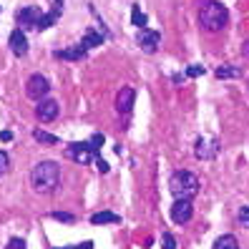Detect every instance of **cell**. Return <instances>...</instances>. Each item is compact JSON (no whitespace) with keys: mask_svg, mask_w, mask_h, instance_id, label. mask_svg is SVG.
I'll return each instance as SVG.
<instances>
[{"mask_svg":"<svg viewBox=\"0 0 249 249\" xmlns=\"http://www.w3.org/2000/svg\"><path fill=\"white\" fill-rule=\"evenodd\" d=\"M61 249H93V242H83V244H76V247H61Z\"/></svg>","mask_w":249,"mask_h":249,"instance_id":"obj_28","label":"cell"},{"mask_svg":"<svg viewBox=\"0 0 249 249\" xmlns=\"http://www.w3.org/2000/svg\"><path fill=\"white\" fill-rule=\"evenodd\" d=\"M131 20H134V25H136V28H146V16L139 10V5L131 8Z\"/></svg>","mask_w":249,"mask_h":249,"instance_id":"obj_20","label":"cell"},{"mask_svg":"<svg viewBox=\"0 0 249 249\" xmlns=\"http://www.w3.org/2000/svg\"><path fill=\"white\" fill-rule=\"evenodd\" d=\"M134 101H136V91L131 89V86H124L119 91V96H116V113L128 116L131 108H134Z\"/></svg>","mask_w":249,"mask_h":249,"instance_id":"obj_9","label":"cell"},{"mask_svg":"<svg viewBox=\"0 0 249 249\" xmlns=\"http://www.w3.org/2000/svg\"><path fill=\"white\" fill-rule=\"evenodd\" d=\"M31 184L38 194H53L61 186V169L55 161H38L31 171Z\"/></svg>","mask_w":249,"mask_h":249,"instance_id":"obj_1","label":"cell"},{"mask_svg":"<svg viewBox=\"0 0 249 249\" xmlns=\"http://www.w3.org/2000/svg\"><path fill=\"white\" fill-rule=\"evenodd\" d=\"M212 249H239V242H237V237H234V234H222V237L214 242Z\"/></svg>","mask_w":249,"mask_h":249,"instance_id":"obj_17","label":"cell"},{"mask_svg":"<svg viewBox=\"0 0 249 249\" xmlns=\"http://www.w3.org/2000/svg\"><path fill=\"white\" fill-rule=\"evenodd\" d=\"M8 169H10V156L5 151H0V177H5Z\"/></svg>","mask_w":249,"mask_h":249,"instance_id":"obj_23","label":"cell"},{"mask_svg":"<svg viewBox=\"0 0 249 249\" xmlns=\"http://www.w3.org/2000/svg\"><path fill=\"white\" fill-rule=\"evenodd\" d=\"M0 139H3V141H10L13 134H10V131H3V134H0Z\"/></svg>","mask_w":249,"mask_h":249,"instance_id":"obj_29","label":"cell"},{"mask_svg":"<svg viewBox=\"0 0 249 249\" xmlns=\"http://www.w3.org/2000/svg\"><path fill=\"white\" fill-rule=\"evenodd\" d=\"M93 161H96V169H98L101 174H108V164H106V161H104V159H101V156H96Z\"/></svg>","mask_w":249,"mask_h":249,"instance_id":"obj_26","label":"cell"},{"mask_svg":"<svg viewBox=\"0 0 249 249\" xmlns=\"http://www.w3.org/2000/svg\"><path fill=\"white\" fill-rule=\"evenodd\" d=\"M192 216H194L192 201L189 199H177L174 201V207H171V222L174 224H186V222H192Z\"/></svg>","mask_w":249,"mask_h":249,"instance_id":"obj_6","label":"cell"},{"mask_svg":"<svg viewBox=\"0 0 249 249\" xmlns=\"http://www.w3.org/2000/svg\"><path fill=\"white\" fill-rule=\"evenodd\" d=\"M121 216L113 214V212H96L91 214V224H119Z\"/></svg>","mask_w":249,"mask_h":249,"instance_id":"obj_15","label":"cell"},{"mask_svg":"<svg viewBox=\"0 0 249 249\" xmlns=\"http://www.w3.org/2000/svg\"><path fill=\"white\" fill-rule=\"evenodd\" d=\"M104 143V134H93L89 141H81V143H68L66 146V156L78 161V164H89L98 156V149Z\"/></svg>","mask_w":249,"mask_h":249,"instance_id":"obj_4","label":"cell"},{"mask_svg":"<svg viewBox=\"0 0 249 249\" xmlns=\"http://www.w3.org/2000/svg\"><path fill=\"white\" fill-rule=\"evenodd\" d=\"M51 216H53V219H58V222H66V224H73V222H76V216L68 214V212H53Z\"/></svg>","mask_w":249,"mask_h":249,"instance_id":"obj_22","label":"cell"},{"mask_svg":"<svg viewBox=\"0 0 249 249\" xmlns=\"http://www.w3.org/2000/svg\"><path fill=\"white\" fill-rule=\"evenodd\" d=\"M36 116H38V121H43V124L55 121V116H58V104H55L53 98H43V101H38Z\"/></svg>","mask_w":249,"mask_h":249,"instance_id":"obj_10","label":"cell"},{"mask_svg":"<svg viewBox=\"0 0 249 249\" xmlns=\"http://www.w3.org/2000/svg\"><path fill=\"white\" fill-rule=\"evenodd\" d=\"M244 55H249V40L244 43Z\"/></svg>","mask_w":249,"mask_h":249,"instance_id":"obj_30","label":"cell"},{"mask_svg":"<svg viewBox=\"0 0 249 249\" xmlns=\"http://www.w3.org/2000/svg\"><path fill=\"white\" fill-rule=\"evenodd\" d=\"M159 40H161V36H159L156 31H149V28H139V33H136V43L141 46V51H143V53H156Z\"/></svg>","mask_w":249,"mask_h":249,"instance_id":"obj_8","label":"cell"},{"mask_svg":"<svg viewBox=\"0 0 249 249\" xmlns=\"http://www.w3.org/2000/svg\"><path fill=\"white\" fill-rule=\"evenodd\" d=\"M33 139H36L38 143H48V146H55V143H58V136L48 134V131H40V128L33 131Z\"/></svg>","mask_w":249,"mask_h":249,"instance_id":"obj_19","label":"cell"},{"mask_svg":"<svg viewBox=\"0 0 249 249\" xmlns=\"http://www.w3.org/2000/svg\"><path fill=\"white\" fill-rule=\"evenodd\" d=\"M43 16V10L38 5H25V8H18L16 10V23L23 25V28H36L38 20Z\"/></svg>","mask_w":249,"mask_h":249,"instance_id":"obj_7","label":"cell"},{"mask_svg":"<svg viewBox=\"0 0 249 249\" xmlns=\"http://www.w3.org/2000/svg\"><path fill=\"white\" fill-rule=\"evenodd\" d=\"M237 222H239V227L249 229V207H242V209L237 212Z\"/></svg>","mask_w":249,"mask_h":249,"instance_id":"obj_21","label":"cell"},{"mask_svg":"<svg viewBox=\"0 0 249 249\" xmlns=\"http://www.w3.org/2000/svg\"><path fill=\"white\" fill-rule=\"evenodd\" d=\"M101 43H104V36L96 33L93 28H89V31H86V36H83V40H81V46H86V48H93V46H101Z\"/></svg>","mask_w":249,"mask_h":249,"instance_id":"obj_18","label":"cell"},{"mask_svg":"<svg viewBox=\"0 0 249 249\" xmlns=\"http://www.w3.org/2000/svg\"><path fill=\"white\" fill-rule=\"evenodd\" d=\"M186 76H192V78L194 76H204V66H192V68L186 71Z\"/></svg>","mask_w":249,"mask_h":249,"instance_id":"obj_27","label":"cell"},{"mask_svg":"<svg viewBox=\"0 0 249 249\" xmlns=\"http://www.w3.org/2000/svg\"><path fill=\"white\" fill-rule=\"evenodd\" d=\"M216 151H219V143H216V141H207V139H199V141H196V149H194L196 159H201V161L214 159Z\"/></svg>","mask_w":249,"mask_h":249,"instance_id":"obj_13","label":"cell"},{"mask_svg":"<svg viewBox=\"0 0 249 249\" xmlns=\"http://www.w3.org/2000/svg\"><path fill=\"white\" fill-rule=\"evenodd\" d=\"M5 249H25V239H18V237H16V239H10Z\"/></svg>","mask_w":249,"mask_h":249,"instance_id":"obj_25","label":"cell"},{"mask_svg":"<svg viewBox=\"0 0 249 249\" xmlns=\"http://www.w3.org/2000/svg\"><path fill=\"white\" fill-rule=\"evenodd\" d=\"M61 13H63V0H53V8L40 16V20H38V25H36V31H48V28L55 25V20L61 18Z\"/></svg>","mask_w":249,"mask_h":249,"instance_id":"obj_11","label":"cell"},{"mask_svg":"<svg viewBox=\"0 0 249 249\" xmlns=\"http://www.w3.org/2000/svg\"><path fill=\"white\" fill-rule=\"evenodd\" d=\"M161 239H164V249H177V239H174V234H169V231H166Z\"/></svg>","mask_w":249,"mask_h":249,"instance_id":"obj_24","label":"cell"},{"mask_svg":"<svg viewBox=\"0 0 249 249\" xmlns=\"http://www.w3.org/2000/svg\"><path fill=\"white\" fill-rule=\"evenodd\" d=\"M214 76H216V78H239V76H242V68L227 63V66H219V68L214 71Z\"/></svg>","mask_w":249,"mask_h":249,"instance_id":"obj_16","label":"cell"},{"mask_svg":"<svg viewBox=\"0 0 249 249\" xmlns=\"http://www.w3.org/2000/svg\"><path fill=\"white\" fill-rule=\"evenodd\" d=\"M229 23V10L216 0H204L199 8V25L207 33H219Z\"/></svg>","mask_w":249,"mask_h":249,"instance_id":"obj_2","label":"cell"},{"mask_svg":"<svg viewBox=\"0 0 249 249\" xmlns=\"http://www.w3.org/2000/svg\"><path fill=\"white\" fill-rule=\"evenodd\" d=\"M51 91V83L46 76H40V73H33L31 78L25 81V96L33 98V101H43Z\"/></svg>","mask_w":249,"mask_h":249,"instance_id":"obj_5","label":"cell"},{"mask_svg":"<svg viewBox=\"0 0 249 249\" xmlns=\"http://www.w3.org/2000/svg\"><path fill=\"white\" fill-rule=\"evenodd\" d=\"M10 51H13V55H18V58H23V55H28V38H25V31L23 28H16V31L10 33Z\"/></svg>","mask_w":249,"mask_h":249,"instance_id":"obj_12","label":"cell"},{"mask_svg":"<svg viewBox=\"0 0 249 249\" xmlns=\"http://www.w3.org/2000/svg\"><path fill=\"white\" fill-rule=\"evenodd\" d=\"M86 53H89V48L78 43V46H73V48H68V51H55L53 55L61 58V61H81V58H86Z\"/></svg>","mask_w":249,"mask_h":249,"instance_id":"obj_14","label":"cell"},{"mask_svg":"<svg viewBox=\"0 0 249 249\" xmlns=\"http://www.w3.org/2000/svg\"><path fill=\"white\" fill-rule=\"evenodd\" d=\"M169 189L177 199H189L192 201L199 194V179L194 177L192 171H174L169 177Z\"/></svg>","mask_w":249,"mask_h":249,"instance_id":"obj_3","label":"cell"}]
</instances>
